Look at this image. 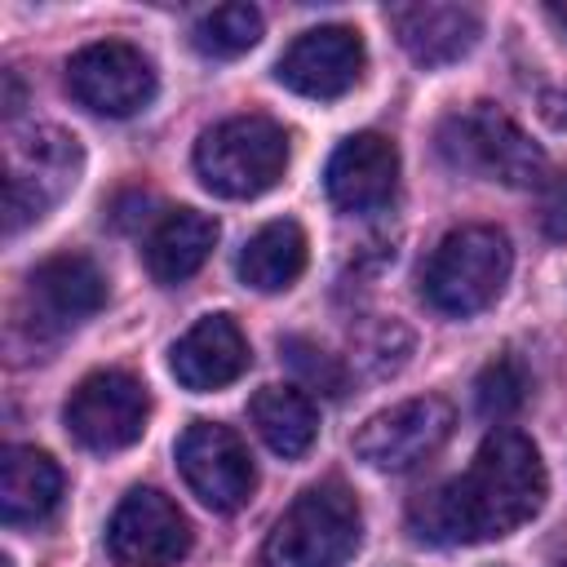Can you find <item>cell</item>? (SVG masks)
Segmentation results:
<instances>
[{"label":"cell","instance_id":"cell-15","mask_svg":"<svg viewBox=\"0 0 567 567\" xmlns=\"http://www.w3.org/2000/svg\"><path fill=\"white\" fill-rule=\"evenodd\" d=\"M385 18L416 66H452L483 35L478 13L465 4H394Z\"/></svg>","mask_w":567,"mask_h":567},{"label":"cell","instance_id":"cell-24","mask_svg":"<svg viewBox=\"0 0 567 567\" xmlns=\"http://www.w3.org/2000/svg\"><path fill=\"white\" fill-rule=\"evenodd\" d=\"M536 217L545 239L567 244V168H549V177L536 186Z\"/></svg>","mask_w":567,"mask_h":567},{"label":"cell","instance_id":"cell-21","mask_svg":"<svg viewBox=\"0 0 567 567\" xmlns=\"http://www.w3.org/2000/svg\"><path fill=\"white\" fill-rule=\"evenodd\" d=\"M261 40V13L252 4H217L190 31V44L204 58H239Z\"/></svg>","mask_w":567,"mask_h":567},{"label":"cell","instance_id":"cell-12","mask_svg":"<svg viewBox=\"0 0 567 567\" xmlns=\"http://www.w3.org/2000/svg\"><path fill=\"white\" fill-rule=\"evenodd\" d=\"M368 66V49L363 35L354 27L328 22V27H310L301 31L275 62V80L301 97L315 102H337L346 97Z\"/></svg>","mask_w":567,"mask_h":567},{"label":"cell","instance_id":"cell-22","mask_svg":"<svg viewBox=\"0 0 567 567\" xmlns=\"http://www.w3.org/2000/svg\"><path fill=\"white\" fill-rule=\"evenodd\" d=\"M474 403L487 421H505L527 403V372L518 359H492L474 381Z\"/></svg>","mask_w":567,"mask_h":567},{"label":"cell","instance_id":"cell-10","mask_svg":"<svg viewBox=\"0 0 567 567\" xmlns=\"http://www.w3.org/2000/svg\"><path fill=\"white\" fill-rule=\"evenodd\" d=\"M177 470L186 487L217 514H230L248 505L257 487V465L244 447V439L230 425L217 421H190L177 439Z\"/></svg>","mask_w":567,"mask_h":567},{"label":"cell","instance_id":"cell-3","mask_svg":"<svg viewBox=\"0 0 567 567\" xmlns=\"http://www.w3.org/2000/svg\"><path fill=\"white\" fill-rule=\"evenodd\" d=\"M514 248L496 226H461L447 230L421 266V297L452 319L487 310L509 279Z\"/></svg>","mask_w":567,"mask_h":567},{"label":"cell","instance_id":"cell-1","mask_svg":"<svg viewBox=\"0 0 567 567\" xmlns=\"http://www.w3.org/2000/svg\"><path fill=\"white\" fill-rule=\"evenodd\" d=\"M545 492L549 478L536 443L501 425L478 443L465 474L421 492L408 505V527L425 545L501 540L540 514Z\"/></svg>","mask_w":567,"mask_h":567},{"label":"cell","instance_id":"cell-9","mask_svg":"<svg viewBox=\"0 0 567 567\" xmlns=\"http://www.w3.org/2000/svg\"><path fill=\"white\" fill-rule=\"evenodd\" d=\"M66 89L84 111L124 120V115H137L142 106H151L155 66L142 49H133L124 40H97V44H84L80 53H71Z\"/></svg>","mask_w":567,"mask_h":567},{"label":"cell","instance_id":"cell-7","mask_svg":"<svg viewBox=\"0 0 567 567\" xmlns=\"http://www.w3.org/2000/svg\"><path fill=\"white\" fill-rule=\"evenodd\" d=\"M146 416H151V394L146 385L133 377V372H120V368H102V372H89L66 408H62V421L71 430V439L89 452H124L142 439L146 430Z\"/></svg>","mask_w":567,"mask_h":567},{"label":"cell","instance_id":"cell-16","mask_svg":"<svg viewBox=\"0 0 567 567\" xmlns=\"http://www.w3.org/2000/svg\"><path fill=\"white\" fill-rule=\"evenodd\" d=\"M31 301L40 323L49 328H75L89 315L106 306V275L84 252H53L31 270Z\"/></svg>","mask_w":567,"mask_h":567},{"label":"cell","instance_id":"cell-8","mask_svg":"<svg viewBox=\"0 0 567 567\" xmlns=\"http://www.w3.org/2000/svg\"><path fill=\"white\" fill-rule=\"evenodd\" d=\"M452 425L456 416L447 399H408L363 421V430L354 434V456L377 474H408L452 439Z\"/></svg>","mask_w":567,"mask_h":567},{"label":"cell","instance_id":"cell-13","mask_svg":"<svg viewBox=\"0 0 567 567\" xmlns=\"http://www.w3.org/2000/svg\"><path fill=\"white\" fill-rule=\"evenodd\" d=\"M328 199L341 213H377L399 186V146L385 133H350L323 173Z\"/></svg>","mask_w":567,"mask_h":567},{"label":"cell","instance_id":"cell-5","mask_svg":"<svg viewBox=\"0 0 567 567\" xmlns=\"http://www.w3.org/2000/svg\"><path fill=\"white\" fill-rule=\"evenodd\" d=\"M439 151L452 168L505 182V186H540L549 177L545 151L492 102H474L470 111L443 120L439 128Z\"/></svg>","mask_w":567,"mask_h":567},{"label":"cell","instance_id":"cell-19","mask_svg":"<svg viewBox=\"0 0 567 567\" xmlns=\"http://www.w3.org/2000/svg\"><path fill=\"white\" fill-rule=\"evenodd\" d=\"M248 416H252V430L261 434V443L284 456V461H297L310 452L315 434H319V412L310 403V394L292 390V385H266L252 394L248 403Z\"/></svg>","mask_w":567,"mask_h":567},{"label":"cell","instance_id":"cell-25","mask_svg":"<svg viewBox=\"0 0 567 567\" xmlns=\"http://www.w3.org/2000/svg\"><path fill=\"white\" fill-rule=\"evenodd\" d=\"M540 115L549 128H567V80L563 84H549L540 93Z\"/></svg>","mask_w":567,"mask_h":567},{"label":"cell","instance_id":"cell-17","mask_svg":"<svg viewBox=\"0 0 567 567\" xmlns=\"http://www.w3.org/2000/svg\"><path fill=\"white\" fill-rule=\"evenodd\" d=\"M62 501V470L49 452L35 447H4L0 456V518L9 527L40 523Z\"/></svg>","mask_w":567,"mask_h":567},{"label":"cell","instance_id":"cell-23","mask_svg":"<svg viewBox=\"0 0 567 567\" xmlns=\"http://www.w3.org/2000/svg\"><path fill=\"white\" fill-rule=\"evenodd\" d=\"M279 354L288 359V368L319 394L328 399H341L346 394V368L337 363V354H328L323 346H315L310 337H284L279 341Z\"/></svg>","mask_w":567,"mask_h":567},{"label":"cell","instance_id":"cell-26","mask_svg":"<svg viewBox=\"0 0 567 567\" xmlns=\"http://www.w3.org/2000/svg\"><path fill=\"white\" fill-rule=\"evenodd\" d=\"M18 106H22V97H18V75L4 71V115H13Z\"/></svg>","mask_w":567,"mask_h":567},{"label":"cell","instance_id":"cell-4","mask_svg":"<svg viewBox=\"0 0 567 567\" xmlns=\"http://www.w3.org/2000/svg\"><path fill=\"white\" fill-rule=\"evenodd\" d=\"M288 168V133L270 115H230L195 142V173L221 199H257Z\"/></svg>","mask_w":567,"mask_h":567},{"label":"cell","instance_id":"cell-11","mask_svg":"<svg viewBox=\"0 0 567 567\" xmlns=\"http://www.w3.org/2000/svg\"><path fill=\"white\" fill-rule=\"evenodd\" d=\"M106 554L115 567H177L190 554V523L164 492L133 487L106 523Z\"/></svg>","mask_w":567,"mask_h":567},{"label":"cell","instance_id":"cell-27","mask_svg":"<svg viewBox=\"0 0 567 567\" xmlns=\"http://www.w3.org/2000/svg\"><path fill=\"white\" fill-rule=\"evenodd\" d=\"M545 18L567 35V4H545Z\"/></svg>","mask_w":567,"mask_h":567},{"label":"cell","instance_id":"cell-6","mask_svg":"<svg viewBox=\"0 0 567 567\" xmlns=\"http://www.w3.org/2000/svg\"><path fill=\"white\" fill-rule=\"evenodd\" d=\"M80 142L53 124H35L9 137L4 155V230L18 235L22 226L40 221L80 177Z\"/></svg>","mask_w":567,"mask_h":567},{"label":"cell","instance_id":"cell-2","mask_svg":"<svg viewBox=\"0 0 567 567\" xmlns=\"http://www.w3.org/2000/svg\"><path fill=\"white\" fill-rule=\"evenodd\" d=\"M363 540V509L337 478L306 487L261 545L266 567H341Z\"/></svg>","mask_w":567,"mask_h":567},{"label":"cell","instance_id":"cell-20","mask_svg":"<svg viewBox=\"0 0 567 567\" xmlns=\"http://www.w3.org/2000/svg\"><path fill=\"white\" fill-rule=\"evenodd\" d=\"M239 279L257 292H284L297 284V275L306 270V230L297 221H266L235 261Z\"/></svg>","mask_w":567,"mask_h":567},{"label":"cell","instance_id":"cell-14","mask_svg":"<svg viewBox=\"0 0 567 567\" xmlns=\"http://www.w3.org/2000/svg\"><path fill=\"white\" fill-rule=\"evenodd\" d=\"M252 363V350H248V337L239 332V323L230 315H204L199 323H190L173 354H168V368L173 377L204 394V390H221L230 381H239Z\"/></svg>","mask_w":567,"mask_h":567},{"label":"cell","instance_id":"cell-28","mask_svg":"<svg viewBox=\"0 0 567 567\" xmlns=\"http://www.w3.org/2000/svg\"><path fill=\"white\" fill-rule=\"evenodd\" d=\"M563 567H567V563H563Z\"/></svg>","mask_w":567,"mask_h":567},{"label":"cell","instance_id":"cell-18","mask_svg":"<svg viewBox=\"0 0 567 567\" xmlns=\"http://www.w3.org/2000/svg\"><path fill=\"white\" fill-rule=\"evenodd\" d=\"M217 221L199 208H173L155 221V230L146 235V270L159 284H182L190 279L208 252L217 248Z\"/></svg>","mask_w":567,"mask_h":567}]
</instances>
